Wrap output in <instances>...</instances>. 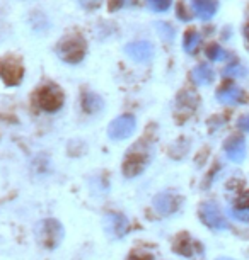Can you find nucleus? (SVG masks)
<instances>
[{
	"label": "nucleus",
	"instance_id": "nucleus-1",
	"mask_svg": "<svg viewBox=\"0 0 249 260\" xmlns=\"http://www.w3.org/2000/svg\"><path fill=\"white\" fill-rule=\"evenodd\" d=\"M144 141H140V143L133 145V148H131L128 153L125 156V161H123V174L126 177H135V175H140L142 172L145 170V167L149 165V148L147 146L142 145Z\"/></svg>",
	"mask_w": 249,
	"mask_h": 260
},
{
	"label": "nucleus",
	"instance_id": "nucleus-2",
	"mask_svg": "<svg viewBox=\"0 0 249 260\" xmlns=\"http://www.w3.org/2000/svg\"><path fill=\"white\" fill-rule=\"evenodd\" d=\"M87 45L82 36H68L65 39H62V43L57 48L58 56L67 63H80L86 56Z\"/></svg>",
	"mask_w": 249,
	"mask_h": 260
},
{
	"label": "nucleus",
	"instance_id": "nucleus-3",
	"mask_svg": "<svg viewBox=\"0 0 249 260\" xmlns=\"http://www.w3.org/2000/svg\"><path fill=\"white\" fill-rule=\"evenodd\" d=\"M34 101H36V104L40 106L43 111L55 112L63 106L65 95H63V90L58 85H55V83H46L41 89H38Z\"/></svg>",
	"mask_w": 249,
	"mask_h": 260
},
{
	"label": "nucleus",
	"instance_id": "nucleus-4",
	"mask_svg": "<svg viewBox=\"0 0 249 260\" xmlns=\"http://www.w3.org/2000/svg\"><path fill=\"white\" fill-rule=\"evenodd\" d=\"M24 77V67L21 60L14 56H7L0 60V78L7 83V85L16 87L21 83Z\"/></svg>",
	"mask_w": 249,
	"mask_h": 260
},
{
	"label": "nucleus",
	"instance_id": "nucleus-5",
	"mask_svg": "<svg viewBox=\"0 0 249 260\" xmlns=\"http://www.w3.org/2000/svg\"><path fill=\"white\" fill-rule=\"evenodd\" d=\"M200 218H202V221L212 230H226V228H229L227 219L224 218L222 211L218 209V206L213 204V203L202 204V208H200Z\"/></svg>",
	"mask_w": 249,
	"mask_h": 260
},
{
	"label": "nucleus",
	"instance_id": "nucleus-6",
	"mask_svg": "<svg viewBox=\"0 0 249 260\" xmlns=\"http://www.w3.org/2000/svg\"><path fill=\"white\" fill-rule=\"evenodd\" d=\"M135 127H136V121L133 116H130V114L120 116L109 124L108 136L111 140H125V138H128V136H131Z\"/></svg>",
	"mask_w": 249,
	"mask_h": 260
},
{
	"label": "nucleus",
	"instance_id": "nucleus-7",
	"mask_svg": "<svg viewBox=\"0 0 249 260\" xmlns=\"http://www.w3.org/2000/svg\"><path fill=\"white\" fill-rule=\"evenodd\" d=\"M38 228H40V240H41V243L45 245V247L53 248V247H57V245L62 242L63 230H62V224L58 221L46 219V221H43Z\"/></svg>",
	"mask_w": 249,
	"mask_h": 260
},
{
	"label": "nucleus",
	"instance_id": "nucleus-8",
	"mask_svg": "<svg viewBox=\"0 0 249 260\" xmlns=\"http://www.w3.org/2000/svg\"><path fill=\"white\" fill-rule=\"evenodd\" d=\"M125 53L133 61L145 63L154 56V46L149 41H133L125 46Z\"/></svg>",
	"mask_w": 249,
	"mask_h": 260
},
{
	"label": "nucleus",
	"instance_id": "nucleus-9",
	"mask_svg": "<svg viewBox=\"0 0 249 260\" xmlns=\"http://www.w3.org/2000/svg\"><path fill=\"white\" fill-rule=\"evenodd\" d=\"M181 199L173 192H160L154 198V208L159 214L169 216L179 209Z\"/></svg>",
	"mask_w": 249,
	"mask_h": 260
},
{
	"label": "nucleus",
	"instance_id": "nucleus-10",
	"mask_svg": "<svg viewBox=\"0 0 249 260\" xmlns=\"http://www.w3.org/2000/svg\"><path fill=\"white\" fill-rule=\"evenodd\" d=\"M104 224H106V233H109L111 237H115V238L123 237V235L128 232V219H126L123 214H118V213H111L106 216Z\"/></svg>",
	"mask_w": 249,
	"mask_h": 260
},
{
	"label": "nucleus",
	"instance_id": "nucleus-11",
	"mask_svg": "<svg viewBox=\"0 0 249 260\" xmlns=\"http://www.w3.org/2000/svg\"><path fill=\"white\" fill-rule=\"evenodd\" d=\"M244 92L239 89V87L232 85V83H227L218 89L217 92V101L220 104H226V106H236V104H241L244 102Z\"/></svg>",
	"mask_w": 249,
	"mask_h": 260
},
{
	"label": "nucleus",
	"instance_id": "nucleus-12",
	"mask_svg": "<svg viewBox=\"0 0 249 260\" xmlns=\"http://www.w3.org/2000/svg\"><path fill=\"white\" fill-rule=\"evenodd\" d=\"M226 153L232 161H242L246 158V140L241 135H234L226 141Z\"/></svg>",
	"mask_w": 249,
	"mask_h": 260
},
{
	"label": "nucleus",
	"instance_id": "nucleus-13",
	"mask_svg": "<svg viewBox=\"0 0 249 260\" xmlns=\"http://www.w3.org/2000/svg\"><path fill=\"white\" fill-rule=\"evenodd\" d=\"M231 214L242 223H249V192L239 194L231 206Z\"/></svg>",
	"mask_w": 249,
	"mask_h": 260
},
{
	"label": "nucleus",
	"instance_id": "nucleus-14",
	"mask_svg": "<svg viewBox=\"0 0 249 260\" xmlns=\"http://www.w3.org/2000/svg\"><path fill=\"white\" fill-rule=\"evenodd\" d=\"M218 2L217 0H195L193 2V11L202 21H210L217 14Z\"/></svg>",
	"mask_w": 249,
	"mask_h": 260
},
{
	"label": "nucleus",
	"instance_id": "nucleus-15",
	"mask_svg": "<svg viewBox=\"0 0 249 260\" xmlns=\"http://www.w3.org/2000/svg\"><path fill=\"white\" fill-rule=\"evenodd\" d=\"M174 250L178 253H181L183 257H193L195 252L200 250V247L193 238L188 237V235H179L174 243Z\"/></svg>",
	"mask_w": 249,
	"mask_h": 260
},
{
	"label": "nucleus",
	"instance_id": "nucleus-16",
	"mask_svg": "<svg viewBox=\"0 0 249 260\" xmlns=\"http://www.w3.org/2000/svg\"><path fill=\"white\" fill-rule=\"evenodd\" d=\"M213 70L210 68V65H198L195 70L191 72V78L197 85H208V83L213 82Z\"/></svg>",
	"mask_w": 249,
	"mask_h": 260
},
{
	"label": "nucleus",
	"instance_id": "nucleus-17",
	"mask_svg": "<svg viewBox=\"0 0 249 260\" xmlns=\"http://www.w3.org/2000/svg\"><path fill=\"white\" fill-rule=\"evenodd\" d=\"M82 106H84L86 112L94 114V112H99L102 109V99L94 92H87V94H84V99H82Z\"/></svg>",
	"mask_w": 249,
	"mask_h": 260
},
{
	"label": "nucleus",
	"instance_id": "nucleus-18",
	"mask_svg": "<svg viewBox=\"0 0 249 260\" xmlns=\"http://www.w3.org/2000/svg\"><path fill=\"white\" fill-rule=\"evenodd\" d=\"M200 41H202V38H200V34L195 31V29H189V31L184 32L183 46H184V50H186L188 53H195V51H197Z\"/></svg>",
	"mask_w": 249,
	"mask_h": 260
},
{
	"label": "nucleus",
	"instance_id": "nucleus-19",
	"mask_svg": "<svg viewBox=\"0 0 249 260\" xmlns=\"http://www.w3.org/2000/svg\"><path fill=\"white\" fill-rule=\"evenodd\" d=\"M207 56L212 61H222V60H226V58H227V53H226V50H222L218 45H210L207 48Z\"/></svg>",
	"mask_w": 249,
	"mask_h": 260
},
{
	"label": "nucleus",
	"instance_id": "nucleus-20",
	"mask_svg": "<svg viewBox=\"0 0 249 260\" xmlns=\"http://www.w3.org/2000/svg\"><path fill=\"white\" fill-rule=\"evenodd\" d=\"M173 0H147V7L154 12H165L171 7Z\"/></svg>",
	"mask_w": 249,
	"mask_h": 260
},
{
	"label": "nucleus",
	"instance_id": "nucleus-21",
	"mask_svg": "<svg viewBox=\"0 0 249 260\" xmlns=\"http://www.w3.org/2000/svg\"><path fill=\"white\" fill-rule=\"evenodd\" d=\"M246 73V70L241 67V65H231L226 68V72H224V75L227 77H239V75H244Z\"/></svg>",
	"mask_w": 249,
	"mask_h": 260
},
{
	"label": "nucleus",
	"instance_id": "nucleus-22",
	"mask_svg": "<svg viewBox=\"0 0 249 260\" xmlns=\"http://www.w3.org/2000/svg\"><path fill=\"white\" fill-rule=\"evenodd\" d=\"M157 27H159L160 32H165V39H168V41L173 39V29H171L168 24H165V22H157Z\"/></svg>",
	"mask_w": 249,
	"mask_h": 260
},
{
	"label": "nucleus",
	"instance_id": "nucleus-23",
	"mask_svg": "<svg viewBox=\"0 0 249 260\" xmlns=\"http://www.w3.org/2000/svg\"><path fill=\"white\" fill-rule=\"evenodd\" d=\"M80 4L84 6L86 9H89V11H94L102 4V0H80Z\"/></svg>",
	"mask_w": 249,
	"mask_h": 260
},
{
	"label": "nucleus",
	"instance_id": "nucleus-24",
	"mask_svg": "<svg viewBox=\"0 0 249 260\" xmlns=\"http://www.w3.org/2000/svg\"><path fill=\"white\" fill-rule=\"evenodd\" d=\"M130 260H154V257L147 252H133Z\"/></svg>",
	"mask_w": 249,
	"mask_h": 260
},
{
	"label": "nucleus",
	"instance_id": "nucleus-25",
	"mask_svg": "<svg viewBox=\"0 0 249 260\" xmlns=\"http://www.w3.org/2000/svg\"><path fill=\"white\" fill-rule=\"evenodd\" d=\"M239 129L244 131V133H249V116H242L237 122Z\"/></svg>",
	"mask_w": 249,
	"mask_h": 260
},
{
	"label": "nucleus",
	"instance_id": "nucleus-26",
	"mask_svg": "<svg viewBox=\"0 0 249 260\" xmlns=\"http://www.w3.org/2000/svg\"><path fill=\"white\" fill-rule=\"evenodd\" d=\"M109 11H118V9L121 7V6H123V4H125V0H109Z\"/></svg>",
	"mask_w": 249,
	"mask_h": 260
},
{
	"label": "nucleus",
	"instance_id": "nucleus-27",
	"mask_svg": "<svg viewBox=\"0 0 249 260\" xmlns=\"http://www.w3.org/2000/svg\"><path fill=\"white\" fill-rule=\"evenodd\" d=\"M178 16H179V19H183V21H189V16L184 14V7L181 6V4L178 6Z\"/></svg>",
	"mask_w": 249,
	"mask_h": 260
},
{
	"label": "nucleus",
	"instance_id": "nucleus-28",
	"mask_svg": "<svg viewBox=\"0 0 249 260\" xmlns=\"http://www.w3.org/2000/svg\"><path fill=\"white\" fill-rule=\"evenodd\" d=\"M244 34H246V39H247V45H249V22H247V26L244 27Z\"/></svg>",
	"mask_w": 249,
	"mask_h": 260
},
{
	"label": "nucleus",
	"instance_id": "nucleus-29",
	"mask_svg": "<svg viewBox=\"0 0 249 260\" xmlns=\"http://www.w3.org/2000/svg\"><path fill=\"white\" fill-rule=\"evenodd\" d=\"M215 260H234V258H229V257H220V258H215Z\"/></svg>",
	"mask_w": 249,
	"mask_h": 260
}]
</instances>
